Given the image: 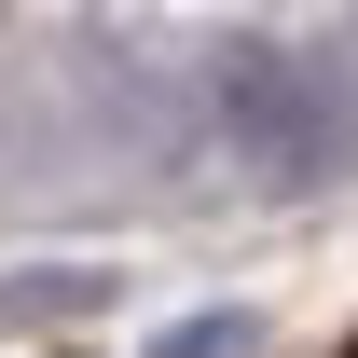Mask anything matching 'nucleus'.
<instances>
[{
	"label": "nucleus",
	"mask_w": 358,
	"mask_h": 358,
	"mask_svg": "<svg viewBox=\"0 0 358 358\" xmlns=\"http://www.w3.org/2000/svg\"><path fill=\"white\" fill-rule=\"evenodd\" d=\"M248 345H262L248 317H179V331H166V345H152V358H248Z\"/></svg>",
	"instance_id": "obj_2"
},
{
	"label": "nucleus",
	"mask_w": 358,
	"mask_h": 358,
	"mask_svg": "<svg viewBox=\"0 0 358 358\" xmlns=\"http://www.w3.org/2000/svg\"><path fill=\"white\" fill-rule=\"evenodd\" d=\"M345 358H358V345H345Z\"/></svg>",
	"instance_id": "obj_3"
},
{
	"label": "nucleus",
	"mask_w": 358,
	"mask_h": 358,
	"mask_svg": "<svg viewBox=\"0 0 358 358\" xmlns=\"http://www.w3.org/2000/svg\"><path fill=\"white\" fill-rule=\"evenodd\" d=\"M207 110H221V138L248 152V179H275V193H303V179H331L358 152L345 83H331L317 55H289V42H207Z\"/></svg>",
	"instance_id": "obj_1"
}]
</instances>
